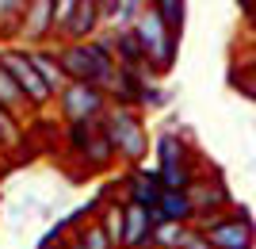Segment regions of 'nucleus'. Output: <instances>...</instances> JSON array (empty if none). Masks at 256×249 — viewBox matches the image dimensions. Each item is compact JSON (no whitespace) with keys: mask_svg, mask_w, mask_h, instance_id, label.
Instances as JSON below:
<instances>
[{"mask_svg":"<svg viewBox=\"0 0 256 249\" xmlns=\"http://www.w3.org/2000/svg\"><path fill=\"white\" fill-rule=\"evenodd\" d=\"M122 249H146L153 245V222H150V211L138 203H122Z\"/></svg>","mask_w":256,"mask_h":249,"instance_id":"nucleus-11","label":"nucleus"},{"mask_svg":"<svg viewBox=\"0 0 256 249\" xmlns=\"http://www.w3.org/2000/svg\"><path fill=\"white\" fill-rule=\"evenodd\" d=\"M31 0H0V39H16V27H20L23 12H27Z\"/></svg>","mask_w":256,"mask_h":249,"instance_id":"nucleus-17","label":"nucleus"},{"mask_svg":"<svg viewBox=\"0 0 256 249\" xmlns=\"http://www.w3.org/2000/svg\"><path fill=\"white\" fill-rule=\"evenodd\" d=\"M157 176L164 188H188L192 173H188V146L180 142L176 130H160L157 134Z\"/></svg>","mask_w":256,"mask_h":249,"instance_id":"nucleus-5","label":"nucleus"},{"mask_svg":"<svg viewBox=\"0 0 256 249\" xmlns=\"http://www.w3.org/2000/svg\"><path fill=\"white\" fill-rule=\"evenodd\" d=\"M203 238L210 241V249H252L256 230L245 215H218L210 222H203Z\"/></svg>","mask_w":256,"mask_h":249,"instance_id":"nucleus-6","label":"nucleus"},{"mask_svg":"<svg viewBox=\"0 0 256 249\" xmlns=\"http://www.w3.org/2000/svg\"><path fill=\"white\" fill-rule=\"evenodd\" d=\"M0 108L8 111V115H16L20 123H27V115H31V104H27V96L20 92V85L8 77V69L0 65Z\"/></svg>","mask_w":256,"mask_h":249,"instance_id":"nucleus-15","label":"nucleus"},{"mask_svg":"<svg viewBox=\"0 0 256 249\" xmlns=\"http://www.w3.org/2000/svg\"><path fill=\"white\" fill-rule=\"evenodd\" d=\"M130 203H138V207H146V211H153V207L160 203V192H164V184H160V176H157V169H134L130 173Z\"/></svg>","mask_w":256,"mask_h":249,"instance_id":"nucleus-12","label":"nucleus"},{"mask_svg":"<svg viewBox=\"0 0 256 249\" xmlns=\"http://www.w3.org/2000/svg\"><path fill=\"white\" fill-rule=\"evenodd\" d=\"M23 142V123L0 108V150H16Z\"/></svg>","mask_w":256,"mask_h":249,"instance_id":"nucleus-19","label":"nucleus"},{"mask_svg":"<svg viewBox=\"0 0 256 249\" xmlns=\"http://www.w3.org/2000/svg\"><path fill=\"white\" fill-rule=\"evenodd\" d=\"M104 134L111 142V153H115L122 165H134L138 169L142 157L150 153V130L142 123L138 108H126V104H107L104 111Z\"/></svg>","mask_w":256,"mask_h":249,"instance_id":"nucleus-1","label":"nucleus"},{"mask_svg":"<svg viewBox=\"0 0 256 249\" xmlns=\"http://www.w3.org/2000/svg\"><path fill=\"white\" fill-rule=\"evenodd\" d=\"M50 35H54V0H31L27 12H23V20H20V27H16V39L23 43V50H34Z\"/></svg>","mask_w":256,"mask_h":249,"instance_id":"nucleus-9","label":"nucleus"},{"mask_svg":"<svg viewBox=\"0 0 256 249\" xmlns=\"http://www.w3.org/2000/svg\"><path fill=\"white\" fill-rule=\"evenodd\" d=\"M65 249H84V245H80V241H69V245H65Z\"/></svg>","mask_w":256,"mask_h":249,"instance_id":"nucleus-25","label":"nucleus"},{"mask_svg":"<svg viewBox=\"0 0 256 249\" xmlns=\"http://www.w3.org/2000/svg\"><path fill=\"white\" fill-rule=\"evenodd\" d=\"M188 199H192V211H195V226H203L210 218H218L230 207V192H226L222 180H192L184 188Z\"/></svg>","mask_w":256,"mask_h":249,"instance_id":"nucleus-8","label":"nucleus"},{"mask_svg":"<svg viewBox=\"0 0 256 249\" xmlns=\"http://www.w3.org/2000/svg\"><path fill=\"white\" fill-rule=\"evenodd\" d=\"M157 211L164 215V222H195L192 199H188V192H184V188H164V192H160Z\"/></svg>","mask_w":256,"mask_h":249,"instance_id":"nucleus-14","label":"nucleus"},{"mask_svg":"<svg viewBox=\"0 0 256 249\" xmlns=\"http://www.w3.org/2000/svg\"><path fill=\"white\" fill-rule=\"evenodd\" d=\"M69 142L73 150L84 157L88 165H107L115 153H111V142L104 134V119H92V123H69Z\"/></svg>","mask_w":256,"mask_h":249,"instance_id":"nucleus-7","label":"nucleus"},{"mask_svg":"<svg viewBox=\"0 0 256 249\" xmlns=\"http://www.w3.org/2000/svg\"><path fill=\"white\" fill-rule=\"evenodd\" d=\"M176 249H210V241L203 238V230L195 226V222H188L184 226V234H180V245Z\"/></svg>","mask_w":256,"mask_h":249,"instance_id":"nucleus-23","label":"nucleus"},{"mask_svg":"<svg viewBox=\"0 0 256 249\" xmlns=\"http://www.w3.org/2000/svg\"><path fill=\"white\" fill-rule=\"evenodd\" d=\"M168 104H172V92L164 85H157V81H150L138 96V108H150V111H160V108H168Z\"/></svg>","mask_w":256,"mask_h":249,"instance_id":"nucleus-20","label":"nucleus"},{"mask_svg":"<svg viewBox=\"0 0 256 249\" xmlns=\"http://www.w3.org/2000/svg\"><path fill=\"white\" fill-rule=\"evenodd\" d=\"M73 241H80L84 249H115V245H111V238L104 234V226H100V222H88V226H80Z\"/></svg>","mask_w":256,"mask_h":249,"instance_id":"nucleus-22","label":"nucleus"},{"mask_svg":"<svg viewBox=\"0 0 256 249\" xmlns=\"http://www.w3.org/2000/svg\"><path fill=\"white\" fill-rule=\"evenodd\" d=\"M0 65L8 69V77L20 85V92L27 96V104H31V111H42L46 104H54L50 96V88L42 85V77L34 73V65H31V54L23 50V46H12V50H4L0 54Z\"/></svg>","mask_w":256,"mask_h":249,"instance_id":"nucleus-4","label":"nucleus"},{"mask_svg":"<svg viewBox=\"0 0 256 249\" xmlns=\"http://www.w3.org/2000/svg\"><path fill=\"white\" fill-rule=\"evenodd\" d=\"M153 8H157V16L164 20V27L180 39V27H184V0H153Z\"/></svg>","mask_w":256,"mask_h":249,"instance_id":"nucleus-18","label":"nucleus"},{"mask_svg":"<svg viewBox=\"0 0 256 249\" xmlns=\"http://www.w3.org/2000/svg\"><path fill=\"white\" fill-rule=\"evenodd\" d=\"M73 8H76V0H54V35H58L65 23H69Z\"/></svg>","mask_w":256,"mask_h":249,"instance_id":"nucleus-24","label":"nucleus"},{"mask_svg":"<svg viewBox=\"0 0 256 249\" xmlns=\"http://www.w3.org/2000/svg\"><path fill=\"white\" fill-rule=\"evenodd\" d=\"M58 111H62L65 123H92V119H104V111L111 100L92 85H80V81H69V85L58 92Z\"/></svg>","mask_w":256,"mask_h":249,"instance_id":"nucleus-3","label":"nucleus"},{"mask_svg":"<svg viewBox=\"0 0 256 249\" xmlns=\"http://www.w3.org/2000/svg\"><path fill=\"white\" fill-rule=\"evenodd\" d=\"M31 54V65H34V73L42 77V85L50 88V96H58L65 85H69V77H65L62 62H58V54L54 50H46V46H34V50H27Z\"/></svg>","mask_w":256,"mask_h":249,"instance_id":"nucleus-13","label":"nucleus"},{"mask_svg":"<svg viewBox=\"0 0 256 249\" xmlns=\"http://www.w3.org/2000/svg\"><path fill=\"white\" fill-rule=\"evenodd\" d=\"M100 27H104V8H100V0H76L69 23H65L58 35H62L65 43H88V39L100 35Z\"/></svg>","mask_w":256,"mask_h":249,"instance_id":"nucleus-10","label":"nucleus"},{"mask_svg":"<svg viewBox=\"0 0 256 249\" xmlns=\"http://www.w3.org/2000/svg\"><path fill=\"white\" fill-rule=\"evenodd\" d=\"M50 249H54V245H50ZM62 249H65V245H62Z\"/></svg>","mask_w":256,"mask_h":249,"instance_id":"nucleus-26","label":"nucleus"},{"mask_svg":"<svg viewBox=\"0 0 256 249\" xmlns=\"http://www.w3.org/2000/svg\"><path fill=\"white\" fill-rule=\"evenodd\" d=\"M130 35H134L138 50L146 54V62L153 65V73H168L172 62H176V35L164 27V20L157 16L153 4H146V12L138 16V23H134Z\"/></svg>","mask_w":256,"mask_h":249,"instance_id":"nucleus-2","label":"nucleus"},{"mask_svg":"<svg viewBox=\"0 0 256 249\" xmlns=\"http://www.w3.org/2000/svg\"><path fill=\"white\" fill-rule=\"evenodd\" d=\"M184 226L188 222H160V226H153V249H176Z\"/></svg>","mask_w":256,"mask_h":249,"instance_id":"nucleus-21","label":"nucleus"},{"mask_svg":"<svg viewBox=\"0 0 256 249\" xmlns=\"http://www.w3.org/2000/svg\"><path fill=\"white\" fill-rule=\"evenodd\" d=\"M150 4H153V0H150Z\"/></svg>","mask_w":256,"mask_h":249,"instance_id":"nucleus-27","label":"nucleus"},{"mask_svg":"<svg viewBox=\"0 0 256 249\" xmlns=\"http://www.w3.org/2000/svg\"><path fill=\"white\" fill-rule=\"evenodd\" d=\"M96 222L104 226V234L111 238V245L122 249V222H126V215H122V203H107L104 211H100Z\"/></svg>","mask_w":256,"mask_h":249,"instance_id":"nucleus-16","label":"nucleus"}]
</instances>
